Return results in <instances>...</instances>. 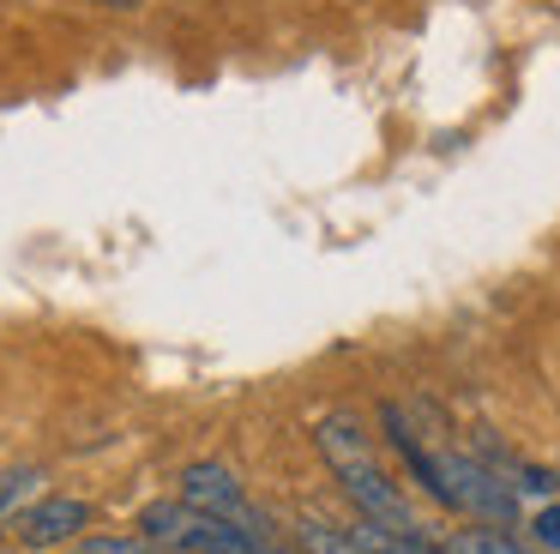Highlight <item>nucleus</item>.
I'll return each instance as SVG.
<instances>
[{
	"label": "nucleus",
	"instance_id": "obj_1",
	"mask_svg": "<svg viewBox=\"0 0 560 554\" xmlns=\"http://www.w3.org/2000/svg\"><path fill=\"white\" fill-rule=\"evenodd\" d=\"M338 488H343V500L355 506V518H374V524H386V530H410V536H434V524H428L410 494L380 470V458L338 470Z\"/></svg>",
	"mask_w": 560,
	"mask_h": 554
},
{
	"label": "nucleus",
	"instance_id": "obj_2",
	"mask_svg": "<svg viewBox=\"0 0 560 554\" xmlns=\"http://www.w3.org/2000/svg\"><path fill=\"white\" fill-rule=\"evenodd\" d=\"M182 500L194 506V512H206V518H230V524L254 530V536H271L266 512H259V506L242 494L235 470L211 464V458H199V464H187V470H182Z\"/></svg>",
	"mask_w": 560,
	"mask_h": 554
},
{
	"label": "nucleus",
	"instance_id": "obj_3",
	"mask_svg": "<svg viewBox=\"0 0 560 554\" xmlns=\"http://www.w3.org/2000/svg\"><path fill=\"white\" fill-rule=\"evenodd\" d=\"M85 524H91L85 500H73V494H37V500L13 518V542L31 554H55V549H67V542H79Z\"/></svg>",
	"mask_w": 560,
	"mask_h": 554
},
{
	"label": "nucleus",
	"instance_id": "obj_4",
	"mask_svg": "<svg viewBox=\"0 0 560 554\" xmlns=\"http://www.w3.org/2000/svg\"><path fill=\"white\" fill-rule=\"evenodd\" d=\"M314 446H319V458H326L331 476H338V470H350V464H368V458H374V434H368V422L355 416V409H331V416H319Z\"/></svg>",
	"mask_w": 560,
	"mask_h": 554
},
{
	"label": "nucleus",
	"instance_id": "obj_5",
	"mask_svg": "<svg viewBox=\"0 0 560 554\" xmlns=\"http://www.w3.org/2000/svg\"><path fill=\"white\" fill-rule=\"evenodd\" d=\"M182 554H278V549H271V536H254V530L230 524V518L194 512L187 518V536H182Z\"/></svg>",
	"mask_w": 560,
	"mask_h": 554
},
{
	"label": "nucleus",
	"instance_id": "obj_6",
	"mask_svg": "<svg viewBox=\"0 0 560 554\" xmlns=\"http://www.w3.org/2000/svg\"><path fill=\"white\" fill-rule=\"evenodd\" d=\"M295 536H302L307 554H374L362 536H355V524L343 530V524H331V518H319V512H302V518H295Z\"/></svg>",
	"mask_w": 560,
	"mask_h": 554
},
{
	"label": "nucleus",
	"instance_id": "obj_7",
	"mask_svg": "<svg viewBox=\"0 0 560 554\" xmlns=\"http://www.w3.org/2000/svg\"><path fill=\"white\" fill-rule=\"evenodd\" d=\"M446 554H536V549H524L518 536H506V530H494V524H476V530H452L446 542H440Z\"/></svg>",
	"mask_w": 560,
	"mask_h": 554
},
{
	"label": "nucleus",
	"instance_id": "obj_8",
	"mask_svg": "<svg viewBox=\"0 0 560 554\" xmlns=\"http://www.w3.org/2000/svg\"><path fill=\"white\" fill-rule=\"evenodd\" d=\"M37 488H43V470H37V464L0 470V524H13V518L25 512L31 500H37Z\"/></svg>",
	"mask_w": 560,
	"mask_h": 554
},
{
	"label": "nucleus",
	"instance_id": "obj_9",
	"mask_svg": "<svg viewBox=\"0 0 560 554\" xmlns=\"http://www.w3.org/2000/svg\"><path fill=\"white\" fill-rule=\"evenodd\" d=\"M79 554H158L145 536H79Z\"/></svg>",
	"mask_w": 560,
	"mask_h": 554
},
{
	"label": "nucleus",
	"instance_id": "obj_10",
	"mask_svg": "<svg viewBox=\"0 0 560 554\" xmlns=\"http://www.w3.org/2000/svg\"><path fill=\"white\" fill-rule=\"evenodd\" d=\"M530 536L542 542V549H560V500H548L542 512L530 518Z\"/></svg>",
	"mask_w": 560,
	"mask_h": 554
},
{
	"label": "nucleus",
	"instance_id": "obj_11",
	"mask_svg": "<svg viewBox=\"0 0 560 554\" xmlns=\"http://www.w3.org/2000/svg\"><path fill=\"white\" fill-rule=\"evenodd\" d=\"M0 554H13V549H0Z\"/></svg>",
	"mask_w": 560,
	"mask_h": 554
},
{
	"label": "nucleus",
	"instance_id": "obj_12",
	"mask_svg": "<svg viewBox=\"0 0 560 554\" xmlns=\"http://www.w3.org/2000/svg\"><path fill=\"white\" fill-rule=\"evenodd\" d=\"M73 554H79V549H73Z\"/></svg>",
	"mask_w": 560,
	"mask_h": 554
},
{
	"label": "nucleus",
	"instance_id": "obj_13",
	"mask_svg": "<svg viewBox=\"0 0 560 554\" xmlns=\"http://www.w3.org/2000/svg\"><path fill=\"white\" fill-rule=\"evenodd\" d=\"M158 554H163V549H158Z\"/></svg>",
	"mask_w": 560,
	"mask_h": 554
}]
</instances>
